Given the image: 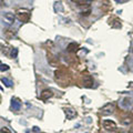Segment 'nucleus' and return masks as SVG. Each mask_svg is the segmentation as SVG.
<instances>
[{"label": "nucleus", "mask_w": 133, "mask_h": 133, "mask_svg": "<svg viewBox=\"0 0 133 133\" xmlns=\"http://www.w3.org/2000/svg\"><path fill=\"white\" fill-rule=\"evenodd\" d=\"M85 1H87V2H88V3H90L91 1H92V0H85Z\"/></svg>", "instance_id": "19"}, {"label": "nucleus", "mask_w": 133, "mask_h": 133, "mask_svg": "<svg viewBox=\"0 0 133 133\" xmlns=\"http://www.w3.org/2000/svg\"><path fill=\"white\" fill-rule=\"evenodd\" d=\"M103 128L107 131H115L116 130V124L112 120H104L103 121Z\"/></svg>", "instance_id": "2"}, {"label": "nucleus", "mask_w": 133, "mask_h": 133, "mask_svg": "<svg viewBox=\"0 0 133 133\" xmlns=\"http://www.w3.org/2000/svg\"><path fill=\"white\" fill-rule=\"evenodd\" d=\"M72 1L76 2V3H78L79 6H83V5H87V3H88V2L85 1V0H72Z\"/></svg>", "instance_id": "13"}, {"label": "nucleus", "mask_w": 133, "mask_h": 133, "mask_svg": "<svg viewBox=\"0 0 133 133\" xmlns=\"http://www.w3.org/2000/svg\"><path fill=\"white\" fill-rule=\"evenodd\" d=\"M7 70H9V66L7 64H1L0 65V71H7Z\"/></svg>", "instance_id": "15"}, {"label": "nucleus", "mask_w": 133, "mask_h": 133, "mask_svg": "<svg viewBox=\"0 0 133 133\" xmlns=\"http://www.w3.org/2000/svg\"><path fill=\"white\" fill-rule=\"evenodd\" d=\"M52 95H53V93H52V91H51V90L45 89V90H43L42 92H41L40 98L42 99L43 101H47V100H49L50 98H52Z\"/></svg>", "instance_id": "5"}, {"label": "nucleus", "mask_w": 133, "mask_h": 133, "mask_svg": "<svg viewBox=\"0 0 133 133\" xmlns=\"http://www.w3.org/2000/svg\"><path fill=\"white\" fill-rule=\"evenodd\" d=\"M1 81H2L3 83H7V84H6L7 87H10V85H11V82H10V81H8L7 79H5V78H2V79H1Z\"/></svg>", "instance_id": "16"}, {"label": "nucleus", "mask_w": 133, "mask_h": 133, "mask_svg": "<svg viewBox=\"0 0 133 133\" xmlns=\"http://www.w3.org/2000/svg\"><path fill=\"white\" fill-rule=\"evenodd\" d=\"M15 36H16L15 30H12V29H10V28L5 29V37L7 39H12Z\"/></svg>", "instance_id": "8"}, {"label": "nucleus", "mask_w": 133, "mask_h": 133, "mask_svg": "<svg viewBox=\"0 0 133 133\" xmlns=\"http://www.w3.org/2000/svg\"><path fill=\"white\" fill-rule=\"evenodd\" d=\"M64 113H65V116H66L68 120H72L73 118H76V115H77L76 111L72 110V109H65Z\"/></svg>", "instance_id": "7"}, {"label": "nucleus", "mask_w": 133, "mask_h": 133, "mask_svg": "<svg viewBox=\"0 0 133 133\" xmlns=\"http://www.w3.org/2000/svg\"><path fill=\"white\" fill-rule=\"evenodd\" d=\"M82 84H83V87H85V88H91V87L93 85L92 77L89 76V74H84L82 78Z\"/></svg>", "instance_id": "3"}, {"label": "nucleus", "mask_w": 133, "mask_h": 133, "mask_svg": "<svg viewBox=\"0 0 133 133\" xmlns=\"http://www.w3.org/2000/svg\"><path fill=\"white\" fill-rule=\"evenodd\" d=\"M16 16L21 22H28L30 20V11L26 8H19L16 11Z\"/></svg>", "instance_id": "1"}, {"label": "nucleus", "mask_w": 133, "mask_h": 133, "mask_svg": "<svg viewBox=\"0 0 133 133\" xmlns=\"http://www.w3.org/2000/svg\"><path fill=\"white\" fill-rule=\"evenodd\" d=\"M5 20L9 24L14 23L15 20H16V15L14 14V12H6L5 14Z\"/></svg>", "instance_id": "6"}, {"label": "nucleus", "mask_w": 133, "mask_h": 133, "mask_svg": "<svg viewBox=\"0 0 133 133\" xmlns=\"http://www.w3.org/2000/svg\"><path fill=\"white\" fill-rule=\"evenodd\" d=\"M90 14H91V8H90V7H89L87 10H83V11L81 12V15H82V16H84V17L90 16Z\"/></svg>", "instance_id": "11"}, {"label": "nucleus", "mask_w": 133, "mask_h": 133, "mask_svg": "<svg viewBox=\"0 0 133 133\" xmlns=\"http://www.w3.org/2000/svg\"><path fill=\"white\" fill-rule=\"evenodd\" d=\"M6 3H5V0H0V7H3Z\"/></svg>", "instance_id": "18"}, {"label": "nucleus", "mask_w": 133, "mask_h": 133, "mask_svg": "<svg viewBox=\"0 0 133 133\" xmlns=\"http://www.w3.org/2000/svg\"><path fill=\"white\" fill-rule=\"evenodd\" d=\"M12 108H14V110H19V108H20V104H19V102L18 101H12Z\"/></svg>", "instance_id": "12"}, {"label": "nucleus", "mask_w": 133, "mask_h": 133, "mask_svg": "<svg viewBox=\"0 0 133 133\" xmlns=\"http://www.w3.org/2000/svg\"><path fill=\"white\" fill-rule=\"evenodd\" d=\"M0 133H11V131L9 130L8 128H6V127H3V128H1L0 129Z\"/></svg>", "instance_id": "14"}, {"label": "nucleus", "mask_w": 133, "mask_h": 133, "mask_svg": "<svg viewBox=\"0 0 133 133\" xmlns=\"http://www.w3.org/2000/svg\"><path fill=\"white\" fill-rule=\"evenodd\" d=\"M132 123V118L131 116H129V118H124L122 120V124H124V125H128V124H131Z\"/></svg>", "instance_id": "10"}, {"label": "nucleus", "mask_w": 133, "mask_h": 133, "mask_svg": "<svg viewBox=\"0 0 133 133\" xmlns=\"http://www.w3.org/2000/svg\"><path fill=\"white\" fill-rule=\"evenodd\" d=\"M78 43H76V42H71L69 45H68V48H66V51L68 52H76L77 50H78Z\"/></svg>", "instance_id": "9"}, {"label": "nucleus", "mask_w": 133, "mask_h": 133, "mask_svg": "<svg viewBox=\"0 0 133 133\" xmlns=\"http://www.w3.org/2000/svg\"><path fill=\"white\" fill-rule=\"evenodd\" d=\"M17 53H18V51H17V49H15V50H12V52H11V57H12V58H16V56H17Z\"/></svg>", "instance_id": "17"}, {"label": "nucleus", "mask_w": 133, "mask_h": 133, "mask_svg": "<svg viewBox=\"0 0 133 133\" xmlns=\"http://www.w3.org/2000/svg\"><path fill=\"white\" fill-rule=\"evenodd\" d=\"M113 111H114V104H113V103H108V104H105V105L101 109L102 114H104V115L111 114Z\"/></svg>", "instance_id": "4"}, {"label": "nucleus", "mask_w": 133, "mask_h": 133, "mask_svg": "<svg viewBox=\"0 0 133 133\" xmlns=\"http://www.w3.org/2000/svg\"><path fill=\"white\" fill-rule=\"evenodd\" d=\"M124 1H127V0H124Z\"/></svg>", "instance_id": "21"}, {"label": "nucleus", "mask_w": 133, "mask_h": 133, "mask_svg": "<svg viewBox=\"0 0 133 133\" xmlns=\"http://www.w3.org/2000/svg\"><path fill=\"white\" fill-rule=\"evenodd\" d=\"M129 133H133V130H131V131H129Z\"/></svg>", "instance_id": "20"}]
</instances>
